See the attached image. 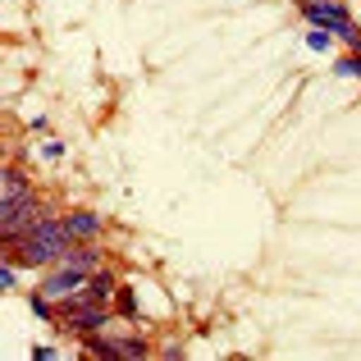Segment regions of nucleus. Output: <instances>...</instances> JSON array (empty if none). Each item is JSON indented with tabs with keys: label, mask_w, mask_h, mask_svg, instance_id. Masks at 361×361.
<instances>
[{
	"label": "nucleus",
	"mask_w": 361,
	"mask_h": 361,
	"mask_svg": "<svg viewBox=\"0 0 361 361\" xmlns=\"http://www.w3.org/2000/svg\"><path fill=\"white\" fill-rule=\"evenodd\" d=\"M0 288H18V265L5 261V270H0Z\"/></svg>",
	"instance_id": "f8f14e48"
},
{
	"label": "nucleus",
	"mask_w": 361,
	"mask_h": 361,
	"mask_svg": "<svg viewBox=\"0 0 361 361\" xmlns=\"http://www.w3.org/2000/svg\"><path fill=\"white\" fill-rule=\"evenodd\" d=\"M60 325H69L73 334H97L110 325V311L97 302H60Z\"/></svg>",
	"instance_id": "7ed1b4c3"
},
{
	"label": "nucleus",
	"mask_w": 361,
	"mask_h": 361,
	"mask_svg": "<svg viewBox=\"0 0 361 361\" xmlns=\"http://www.w3.org/2000/svg\"><path fill=\"white\" fill-rule=\"evenodd\" d=\"M42 202H37V192L27 188V192H18V197H5V211H0V238L9 243H18L23 233H32L37 229V220H42Z\"/></svg>",
	"instance_id": "f03ea898"
},
{
	"label": "nucleus",
	"mask_w": 361,
	"mask_h": 361,
	"mask_svg": "<svg viewBox=\"0 0 361 361\" xmlns=\"http://www.w3.org/2000/svg\"><path fill=\"white\" fill-rule=\"evenodd\" d=\"M60 265H73V270H97V265H101V252H97V247H92V243H69V252H64L60 256Z\"/></svg>",
	"instance_id": "423d86ee"
},
{
	"label": "nucleus",
	"mask_w": 361,
	"mask_h": 361,
	"mask_svg": "<svg viewBox=\"0 0 361 361\" xmlns=\"http://www.w3.org/2000/svg\"><path fill=\"white\" fill-rule=\"evenodd\" d=\"M64 229H69L73 243H92V238H101V215L97 211H73V215H64Z\"/></svg>",
	"instance_id": "39448f33"
},
{
	"label": "nucleus",
	"mask_w": 361,
	"mask_h": 361,
	"mask_svg": "<svg viewBox=\"0 0 361 361\" xmlns=\"http://www.w3.org/2000/svg\"><path fill=\"white\" fill-rule=\"evenodd\" d=\"M334 73L338 78H361V51H348L334 60Z\"/></svg>",
	"instance_id": "1a4fd4ad"
},
{
	"label": "nucleus",
	"mask_w": 361,
	"mask_h": 361,
	"mask_svg": "<svg viewBox=\"0 0 361 361\" xmlns=\"http://www.w3.org/2000/svg\"><path fill=\"white\" fill-rule=\"evenodd\" d=\"M69 243L73 238H69V229H64V215L46 211L32 233H23L18 243L5 247V261H14V265H60V256L69 252Z\"/></svg>",
	"instance_id": "f257e3e1"
},
{
	"label": "nucleus",
	"mask_w": 361,
	"mask_h": 361,
	"mask_svg": "<svg viewBox=\"0 0 361 361\" xmlns=\"http://www.w3.org/2000/svg\"><path fill=\"white\" fill-rule=\"evenodd\" d=\"M27 188L32 183H27L23 169H5V197H18V192H27Z\"/></svg>",
	"instance_id": "9d476101"
},
{
	"label": "nucleus",
	"mask_w": 361,
	"mask_h": 361,
	"mask_svg": "<svg viewBox=\"0 0 361 361\" xmlns=\"http://www.w3.org/2000/svg\"><path fill=\"white\" fill-rule=\"evenodd\" d=\"M115 307H119L123 320H137V298H133L128 283H119V288H115Z\"/></svg>",
	"instance_id": "6e6552de"
},
{
	"label": "nucleus",
	"mask_w": 361,
	"mask_h": 361,
	"mask_svg": "<svg viewBox=\"0 0 361 361\" xmlns=\"http://www.w3.org/2000/svg\"><path fill=\"white\" fill-rule=\"evenodd\" d=\"M87 283V270H73V265H60V270H51L42 279V293L46 298H55V302H64V298H73V293Z\"/></svg>",
	"instance_id": "20e7f679"
},
{
	"label": "nucleus",
	"mask_w": 361,
	"mask_h": 361,
	"mask_svg": "<svg viewBox=\"0 0 361 361\" xmlns=\"http://www.w3.org/2000/svg\"><path fill=\"white\" fill-rule=\"evenodd\" d=\"M27 311H32L37 320H51V316H55V311H51V302H46V293H42V288H37V293H27Z\"/></svg>",
	"instance_id": "9b49d317"
},
{
	"label": "nucleus",
	"mask_w": 361,
	"mask_h": 361,
	"mask_svg": "<svg viewBox=\"0 0 361 361\" xmlns=\"http://www.w3.org/2000/svg\"><path fill=\"white\" fill-rule=\"evenodd\" d=\"M334 42H338V37L329 32V27H316V23H311V32H307V46H311L316 55H329V51H334Z\"/></svg>",
	"instance_id": "0eeeda50"
},
{
	"label": "nucleus",
	"mask_w": 361,
	"mask_h": 361,
	"mask_svg": "<svg viewBox=\"0 0 361 361\" xmlns=\"http://www.w3.org/2000/svg\"><path fill=\"white\" fill-rule=\"evenodd\" d=\"M42 156H46V160H60V156H64V142H60V137L42 142Z\"/></svg>",
	"instance_id": "ddd939ff"
}]
</instances>
